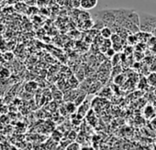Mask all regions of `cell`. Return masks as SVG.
Here are the masks:
<instances>
[{
  "label": "cell",
  "instance_id": "1",
  "mask_svg": "<svg viewBox=\"0 0 156 150\" xmlns=\"http://www.w3.org/2000/svg\"><path fill=\"white\" fill-rule=\"evenodd\" d=\"M140 30L143 32L152 33L156 29V16L150 13L140 12Z\"/></svg>",
  "mask_w": 156,
  "mask_h": 150
},
{
  "label": "cell",
  "instance_id": "2",
  "mask_svg": "<svg viewBox=\"0 0 156 150\" xmlns=\"http://www.w3.org/2000/svg\"><path fill=\"white\" fill-rule=\"evenodd\" d=\"M95 17L102 20L106 24V26L111 28L115 25L116 16H115L114 9H103V10L97 11L95 13Z\"/></svg>",
  "mask_w": 156,
  "mask_h": 150
},
{
  "label": "cell",
  "instance_id": "3",
  "mask_svg": "<svg viewBox=\"0 0 156 150\" xmlns=\"http://www.w3.org/2000/svg\"><path fill=\"white\" fill-rule=\"evenodd\" d=\"M98 0H81L80 8L84 10H91L98 5Z\"/></svg>",
  "mask_w": 156,
  "mask_h": 150
},
{
  "label": "cell",
  "instance_id": "4",
  "mask_svg": "<svg viewBox=\"0 0 156 150\" xmlns=\"http://www.w3.org/2000/svg\"><path fill=\"white\" fill-rule=\"evenodd\" d=\"M100 34L102 36L103 39H108L111 38L112 34H113V30L110 27L108 26H105L103 29H100Z\"/></svg>",
  "mask_w": 156,
  "mask_h": 150
},
{
  "label": "cell",
  "instance_id": "5",
  "mask_svg": "<svg viewBox=\"0 0 156 150\" xmlns=\"http://www.w3.org/2000/svg\"><path fill=\"white\" fill-rule=\"evenodd\" d=\"M81 106L79 107V109H78V115H79L80 117H83L89 110V105L88 104H80Z\"/></svg>",
  "mask_w": 156,
  "mask_h": 150
},
{
  "label": "cell",
  "instance_id": "6",
  "mask_svg": "<svg viewBox=\"0 0 156 150\" xmlns=\"http://www.w3.org/2000/svg\"><path fill=\"white\" fill-rule=\"evenodd\" d=\"M154 109H153V107L152 106H151V105H148V106H146V108H145V110H144V114H145V116L147 117V118H151V117H152L153 115H154Z\"/></svg>",
  "mask_w": 156,
  "mask_h": 150
},
{
  "label": "cell",
  "instance_id": "7",
  "mask_svg": "<svg viewBox=\"0 0 156 150\" xmlns=\"http://www.w3.org/2000/svg\"><path fill=\"white\" fill-rule=\"evenodd\" d=\"M76 104H74V102L73 103H72V102H70V103H68L67 104H66V111L68 112V113H70V114H73V113H74V111H75V109H76Z\"/></svg>",
  "mask_w": 156,
  "mask_h": 150
},
{
  "label": "cell",
  "instance_id": "8",
  "mask_svg": "<svg viewBox=\"0 0 156 150\" xmlns=\"http://www.w3.org/2000/svg\"><path fill=\"white\" fill-rule=\"evenodd\" d=\"M0 76L3 77V78H8L10 76V71L9 69L7 68H2L0 70Z\"/></svg>",
  "mask_w": 156,
  "mask_h": 150
},
{
  "label": "cell",
  "instance_id": "9",
  "mask_svg": "<svg viewBox=\"0 0 156 150\" xmlns=\"http://www.w3.org/2000/svg\"><path fill=\"white\" fill-rule=\"evenodd\" d=\"M82 147H81V145L78 144V143H76V142H73V143H71L69 145H67L66 146V149H69V150H73V149H81Z\"/></svg>",
  "mask_w": 156,
  "mask_h": 150
},
{
  "label": "cell",
  "instance_id": "10",
  "mask_svg": "<svg viewBox=\"0 0 156 150\" xmlns=\"http://www.w3.org/2000/svg\"><path fill=\"white\" fill-rule=\"evenodd\" d=\"M137 39H138V38H137V36L136 35H130V36H129L128 37V41L130 43V44H135L136 42H137Z\"/></svg>",
  "mask_w": 156,
  "mask_h": 150
},
{
  "label": "cell",
  "instance_id": "11",
  "mask_svg": "<svg viewBox=\"0 0 156 150\" xmlns=\"http://www.w3.org/2000/svg\"><path fill=\"white\" fill-rule=\"evenodd\" d=\"M106 54L108 57H113L116 54V50L113 48H108V50L106 51Z\"/></svg>",
  "mask_w": 156,
  "mask_h": 150
},
{
  "label": "cell",
  "instance_id": "12",
  "mask_svg": "<svg viewBox=\"0 0 156 150\" xmlns=\"http://www.w3.org/2000/svg\"><path fill=\"white\" fill-rule=\"evenodd\" d=\"M80 1L81 0H72L73 6L74 8H80Z\"/></svg>",
  "mask_w": 156,
  "mask_h": 150
},
{
  "label": "cell",
  "instance_id": "13",
  "mask_svg": "<svg viewBox=\"0 0 156 150\" xmlns=\"http://www.w3.org/2000/svg\"><path fill=\"white\" fill-rule=\"evenodd\" d=\"M151 34H152V35H153L154 37H156V29H154V30L152 31V33H151Z\"/></svg>",
  "mask_w": 156,
  "mask_h": 150
}]
</instances>
